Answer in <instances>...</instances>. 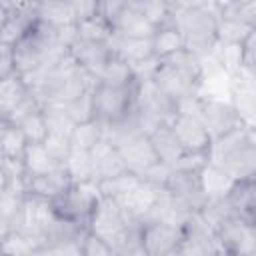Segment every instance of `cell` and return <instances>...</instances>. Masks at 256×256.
<instances>
[{
	"mask_svg": "<svg viewBox=\"0 0 256 256\" xmlns=\"http://www.w3.org/2000/svg\"><path fill=\"white\" fill-rule=\"evenodd\" d=\"M148 138H150V144H152V148L156 152L158 162H162V164L172 166L184 154L180 144H178V140H176V136L172 134V128H170L168 122H162L154 130H150Z\"/></svg>",
	"mask_w": 256,
	"mask_h": 256,
	"instance_id": "cell-21",
	"label": "cell"
},
{
	"mask_svg": "<svg viewBox=\"0 0 256 256\" xmlns=\"http://www.w3.org/2000/svg\"><path fill=\"white\" fill-rule=\"evenodd\" d=\"M72 184L70 176L66 174V170L60 166L58 170L44 174V176H34V178H26V192L24 194H32L38 196L42 200H54L58 194H62L68 186Z\"/></svg>",
	"mask_w": 256,
	"mask_h": 256,
	"instance_id": "cell-20",
	"label": "cell"
},
{
	"mask_svg": "<svg viewBox=\"0 0 256 256\" xmlns=\"http://www.w3.org/2000/svg\"><path fill=\"white\" fill-rule=\"evenodd\" d=\"M134 224H136V220L128 218L116 200L102 196L90 222H88V230L92 234L100 236L102 240H106L108 244H112L116 250L126 240V236Z\"/></svg>",
	"mask_w": 256,
	"mask_h": 256,
	"instance_id": "cell-6",
	"label": "cell"
},
{
	"mask_svg": "<svg viewBox=\"0 0 256 256\" xmlns=\"http://www.w3.org/2000/svg\"><path fill=\"white\" fill-rule=\"evenodd\" d=\"M28 142L18 126L8 124L0 132V160H22Z\"/></svg>",
	"mask_w": 256,
	"mask_h": 256,
	"instance_id": "cell-33",
	"label": "cell"
},
{
	"mask_svg": "<svg viewBox=\"0 0 256 256\" xmlns=\"http://www.w3.org/2000/svg\"><path fill=\"white\" fill-rule=\"evenodd\" d=\"M18 128L24 134V138H26L28 144H44V140L48 138V124H46V118H44L42 108L36 110L34 114H30L28 118H24L18 124Z\"/></svg>",
	"mask_w": 256,
	"mask_h": 256,
	"instance_id": "cell-37",
	"label": "cell"
},
{
	"mask_svg": "<svg viewBox=\"0 0 256 256\" xmlns=\"http://www.w3.org/2000/svg\"><path fill=\"white\" fill-rule=\"evenodd\" d=\"M140 182V176L132 174V172H122L110 180H104V182H98V190L104 198H110V200H120L122 196H126L136 184Z\"/></svg>",
	"mask_w": 256,
	"mask_h": 256,
	"instance_id": "cell-36",
	"label": "cell"
},
{
	"mask_svg": "<svg viewBox=\"0 0 256 256\" xmlns=\"http://www.w3.org/2000/svg\"><path fill=\"white\" fill-rule=\"evenodd\" d=\"M256 32V26H248L236 20L218 18L216 24V44L218 46H242L244 40Z\"/></svg>",
	"mask_w": 256,
	"mask_h": 256,
	"instance_id": "cell-28",
	"label": "cell"
},
{
	"mask_svg": "<svg viewBox=\"0 0 256 256\" xmlns=\"http://www.w3.org/2000/svg\"><path fill=\"white\" fill-rule=\"evenodd\" d=\"M180 240H182V226H174L158 220H140L138 244L146 256H172Z\"/></svg>",
	"mask_w": 256,
	"mask_h": 256,
	"instance_id": "cell-9",
	"label": "cell"
},
{
	"mask_svg": "<svg viewBox=\"0 0 256 256\" xmlns=\"http://www.w3.org/2000/svg\"><path fill=\"white\" fill-rule=\"evenodd\" d=\"M12 228H14V226H12V222H10V220L0 212V240H2V238H4Z\"/></svg>",
	"mask_w": 256,
	"mask_h": 256,
	"instance_id": "cell-45",
	"label": "cell"
},
{
	"mask_svg": "<svg viewBox=\"0 0 256 256\" xmlns=\"http://www.w3.org/2000/svg\"><path fill=\"white\" fill-rule=\"evenodd\" d=\"M36 18L48 22L54 28L74 24L70 2H36Z\"/></svg>",
	"mask_w": 256,
	"mask_h": 256,
	"instance_id": "cell-32",
	"label": "cell"
},
{
	"mask_svg": "<svg viewBox=\"0 0 256 256\" xmlns=\"http://www.w3.org/2000/svg\"><path fill=\"white\" fill-rule=\"evenodd\" d=\"M114 36H128V38H150L154 28L148 24V20L140 14V10L134 6V2H124L118 14L110 22Z\"/></svg>",
	"mask_w": 256,
	"mask_h": 256,
	"instance_id": "cell-17",
	"label": "cell"
},
{
	"mask_svg": "<svg viewBox=\"0 0 256 256\" xmlns=\"http://www.w3.org/2000/svg\"><path fill=\"white\" fill-rule=\"evenodd\" d=\"M22 166L26 172V178L34 176H44L60 168V164L48 154L44 144H28L24 156H22Z\"/></svg>",
	"mask_w": 256,
	"mask_h": 256,
	"instance_id": "cell-24",
	"label": "cell"
},
{
	"mask_svg": "<svg viewBox=\"0 0 256 256\" xmlns=\"http://www.w3.org/2000/svg\"><path fill=\"white\" fill-rule=\"evenodd\" d=\"M168 124L184 154H208L210 152L212 136L196 116L174 114Z\"/></svg>",
	"mask_w": 256,
	"mask_h": 256,
	"instance_id": "cell-11",
	"label": "cell"
},
{
	"mask_svg": "<svg viewBox=\"0 0 256 256\" xmlns=\"http://www.w3.org/2000/svg\"><path fill=\"white\" fill-rule=\"evenodd\" d=\"M30 94V90L26 88L24 80L20 74H14L10 78L0 80V112L6 116L8 112H12L26 96Z\"/></svg>",
	"mask_w": 256,
	"mask_h": 256,
	"instance_id": "cell-29",
	"label": "cell"
},
{
	"mask_svg": "<svg viewBox=\"0 0 256 256\" xmlns=\"http://www.w3.org/2000/svg\"><path fill=\"white\" fill-rule=\"evenodd\" d=\"M8 6V18L0 30V44L14 46L36 22V2L24 4V2H6Z\"/></svg>",
	"mask_w": 256,
	"mask_h": 256,
	"instance_id": "cell-13",
	"label": "cell"
},
{
	"mask_svg": "<svg viewBox=\"0 0 256 256\" xmlns=\"http://www.w3.org/2000/svg\"><path fill=\"white\" fill-rule=\"evenodd\" d=\"M164 194L168 196L172 206L184 216L198 214L208 202L198 172H186V170L172 168L166 180V186H164Z\"/></svg>",
	"mask_w": 256,
	"mask_h": 256,
	"instance_id": "cell-5",
	"label": "cell"
},
{
	"mask_svg": "<svg viewBox=\"0 0 256 256\" xmlns=\"http://www.w3.org/2000/svg\"><path fill=\"white\" fill-rule=\"evenodd\" d=\"M208 164H210L208 154H182L172 164V168L174 170H186V172H198L200 174Z\"/></svg>",
	"mask_w": 256,
	"mask_h": 256,
	"instance_id": "cell-43",
	"label": "cell"
},
{
	"mask_svg": "<svg viewBox=\"0 0 256 256\" xmlns=\"http://www.w3.org/2000/svg\"><path fill=\"white\" fill-rule=\"evenodd\" d=\"M134 6L140 10V14L148 20L152 28L172 20V6L170 2H160V0H144V2H134Z\"/></svg>",
	"mask_w": 256,
	"mask_h": 256,
	"instance_id": "cell-38",
	"label": "cell"
},
{
	"mask_svg": "<svg viewBox=\"0 0 256 256\" xmlns=\"http://www.w3.org/2000/svg\"><path fill=\"white\" fill-rule=\"evenodd\" d=\"M162 192H164L162 188H158V186H154V184H150V182H144V180L140 178V182H138L126 196H122V198L116 200V202L120 204V208L126 212L128 218L140 222V220L146 218V214H148V212L152 210V206L158 202V198L162 196Z\"/></svg>",
	"mask_w": 256,
	"mask_h": 256,
	"instance_id": "cell-15",
	"label": "cell"
},
{
	"mask_svg": "<svg viewBox=\"0 0 256 256\" xmlns=\"http://www.w3.org/2000/svg\"><path fill=\"white\" fill-rule=\"evenodd\" d=\"M8 186H10V182H8V176H6V172H4V168H2V164H0V198L6 194Z\"/></svg>",
	"mask_w": 256,
	"mask_h": 256,
	"instance_id": "cell-46",
	"label": "cell"
},
{
	"mask_svg": "<svg viewBox=\"0 0 256 256\" xmlns=\"http://www.w3.org/2000/svg\"><path fill=\"white\" fill-rule=\"evenodd\" d=\"M108 46H110L114 56L122 58L128 64L152 56V52H150V38H128V36H114L112 34Z\"/></svg>",
	"mask_w": 256,
	"mask_h": 256,
	"instance_id": "cell-23",
	"label": "cell"
},
{
	"mask_svg": "<svg viewBox=\"0 0 256 256\" xmlns=\"http://www.w3.org/2000/svg\"><path fill=\"white\" fill-rule=\"evenodd\" d=\"M114 146L118 148V154H120L126 170L136 174V176H142L154 164H158V158H156V152L150 144V138L144 132L124 136Z\"/></svg>",
	"mask_w": 256,
	"mask_h": 256,
	"instance_id": "cell-10",
	"label": "cell"
},
{
	"mask_svg": "<svg viewBox=\"0 0 256 256\" xmlns=\"http://www.w3.org/2000/svg\"><path fill=\"white\" fill-rule=\"evenodd\" d=\"M214 234L224 256H254L256 252V224L252 222L230 216L214 228Z\"/></svg>",
	"mask_w": 256,
	"mask_h": 256,
	"instance_id": "cell-8",
	"label": "cell"
},
{
	"mask_svg": "<svg viewBox=\"0 0 256 256\" xmlns=\"http://www.w3.org/2000/svg\"><path fill=\"white\" fill-rule=\"evenodd\" d=\"M90 158H92V172H94L96 184L126 172V166L118 154V148L114 144H110L108 140H100L90 150Z\"/></svg>",
	"mask_w": 256,
	"mask_h": 256,
	"instance_id": "cell-18",
	"label": "cell"
},
{
	"mask_svg": "<svg viewBox=\"0 0 256 256\" xmlns=\"http://www.w3.org/2000/svg\"><path fill=\"white\" fill-rule=\"evenodd\" d=\"M184 48H186L184 46V36L180 32V28L176 26L174 18L154 28V32L150 36V52L160 62L174 56L176 52H180Z\"/></svg>",
	"mask_w": 256,
	"mask_h": 256,
	"instance_id": "cell-19",
	"label": "cell"
},
{
	"mask_svg": "<svg viewBox=\"0 0 256 256\" xmlns=\"http://www.w3.org/2000/svg\"><path fill=\"white\" fill-rule=\"evenodd\" d=\"M136 86H106V84H94L92 88V108H94V120H98L102 126H112L124 120L136 106Z\"/></svg>",
	"mask_w": 256,
	"mask_h": 256,
	"instance_id": "cell-4",
	"label": "cell"
},
{
	"mask_svg": "<svg viewBox=\"0 0 256 256\" xmlns=\"http://www.w3.org/2000/svg\"><path fill=\"white\" fill-rule=\"evenodd\" d=\"M62 168L66 170V174L70 176L72 182H94L90 150L70 148L68 156L62 162Z\"/></svg>",
	"mask_w": 256,
	"mask_h": 256,
	"instance_id": "cell-26",
	"label": "cell"
},
{
	"mask_svg": "<svg viewBox=\"0 0 256 256\" xmlns=\"http://www.w3.org/2000/svg\"><path fill=\"white\" fill-rule=\"evenodd\" d=\"M158 68H160V60L154 58V56H148V58H142V60L130 64V70H132V76H134L136 84L152 82L156 72H158Z\"/></svg>",
	"mask_w": 256,
	"mask_h": 256,
	"instance_id": "cell-41",
	"label": "cell"
},
{
	"mask_svg": "<svg viewBox=\"0 0 256 256\" xmlns=\"http://www.w3.org/2000/svg\"><path fill=\"white\" fill-rule=\"evenodd\" d=\"M6 126H8V120H6V116H4L2 112H0V132H2V130H4Z\"/></svg>",
	"mask_w": 256,
	"mask_h": 256,
	"instance_id": "cell-49",
	"label": "cell"
},
{
	"mask_svg": "<svg viewBox=\"0 0 256 256\" xmlns=\"http://www.w3.org/2000/svg\"><path fill=\"white\" fill-rule=\"evenodd\" d=\"M96 84H106V86H118V88H126V86H136L130 64L124 62L118 56H110L108 62L104 64V68L98 72V76L94 78Z\"/></svg>",
	"mask_w": 256,
	"mask_h": 256,
	"instance_id": "cell-25",
	"label": "cell"
},
{
	"mask_svg": "<svg viewBox=\"0 0 256 256\" xmlns=\"http://www.w3.org/2000/svg\"><path fill=\"white\" fill-rule=\"evenodd\" d=\"M152 82L162 94H166L170 100H174L176 106H178L180 100L198 96L200 94V86H202V82L182 74L180 70L168 66L166 62H160V68H158V72H156Z\"/></svg>",
	"mask_w": 256,
	"mask_h": 256,
	"instance_id": "cell-12",
	"label": "cell"
},
{
	"mask_svg": "<svg viewBox=\"0 0 256 256\" xmlns=\"http://www.w3.org/2000/svg\"><path fill=\"white\" fill-rule=\"evenodd\" d=\"M14 74H18L16 62H14V50H12V46L0 44V80L10 78Z\"/></svg>",
	"mask_w": 256,
	"mask_h": 256,
	"instance_id": "cell-44",
	"label": "cell"
},
{
	"mask_svg": "<svg viewBox=\"0 0 256 256\" xmlns=\"http://www.w3.org/2000/svg\"><path fill=\"white\" fill-rule=\"evenodd\" d=\"M200 180H202V188H204V194L208 200H214V198H224L230 184L234 182L230 176H226L220 168L208 164L202 172H200Z\"/></svg>",
	"mask_w": 256,
	"mask_h": 256,
	"instance_id": "cell-34",
	"label": "cell"
},
{
	"mask_svg": "<svg viewBox=\"0 0 256 256\" xmlns=\"http://www.w3.org/2000/svg\"><path fill=\"white\" fill-rule=\"evenodd\" d=\"M42 246V240L26 230L12 228L0 240V256H32Z\"/></svg>",
	"mask_w": 256,
	"mask_h": 256,
	"instance_id": "cell-22",
	"label": "cell"
},
{
	"mask_svg": "<svg viewBox=\"0 0 256 256\" xmlns=\"http://www.w3.org/2000/svg\"><path fill=\"white\" fill-rule=\"evenodd\" d=\"M44 148L48 150V154L62 166L64 158L70 152V136H62V134H48V138L44 140Z\"/></svg>",
	"mask_w": 256,
	"mask_h": 256,
	"instance_id": "cell-42",
	"label": "cell"
},
{
	"mask_svg": "<svg viewBox=\"0 0 256 256\" xmlns=\"http://www.w3.org/2000/svg\"><path fill=\"white\" fill-rule=\"evenodd\" d=\"M68 54H70V58L74 60V64L80 70H84L88 76L96 78L98 72L108 62V58L112 56V50H110L108 44H102V42H82V40H76L68 48Z\"/></svg>",
	"mask_w": 256,
	"mask_h": 256,
	"instance_id": "cell-16",
	"label": "cell"
},
{
	"mask_svg": "<svg viewBox=\"0 0 256 256\" xmlns=\"http://www.w3.org/2000/svg\"><path fill=\"white\" fill-rule=\"evenodd\" d=\"M100 198L102 194L96 182H72L62 194L50 200V210L56 220L82 224L88 228Z\"/></svg>",
	"mask_w": 256,
	"mask_h": 256,
	"instance_id": "cell-3",
	"label": "cell"
},
{
	"mask_svg": "<svg viewBox=\"0 0 256 256\" xmlns=\"http://www.w3.org/2000/svg\"><path fill=\"white\" fill-rule=\"evenodd\" d=\"M6 18H8V6H6V2H0V30H2Z\"/></svg>",
	"mask_w": 256,
	"mask_h": 256,
	"instance_id": "cell-48",
	"label": "cell"
},
{
	"mask_svg": "<svg viewBox=\"0 0 256 256\" xmlns=\"http://www.w3.org/2000/svg\"><path fill=\"white\" fill-rule=\"evenodd\" d=\"M80 256H116V250L100 236L86 230V234L80 240Z\"/></svg>",
	"mask_w": 256,
	"mask_h": 256,
	"instance_id": "cell-40",
	"label": "cell"
},
{
	"mask_svg": "<svg viewBox=\"0 0 256 256\" xmlns=\"http://www.w3.org/2000/svg\"><path fill=\"white\" fill-rule=\"evenodd\" d=\"M32 256H58V252H56L54 248H50V246H44V244H42V246H40Z\"/></svg>",
	"mask_w": 256,
	"mask_h": 256,
	"instance_id": "cell-47",
	"label": "cell"
},
{
	"mask_svg": "<svg viewBox=\"0 0 256 256\" xmlns=\"http://www.w3.org/2000/svg\"><path fill=\"white\" fill-rule=\"evenodd\" d=\"M224 200L234 216L256 224V176L234 180Z\"/></svg>",
	"mask_w": 256,
	"mask_h": 256,
	"instance_id": "cell-14",
	"label": "cell"
},
{
	"mask_svg": "<svg viewBox=\"0 0 256 256\" xmlns=\"http://www.w3.org/2000/svg\"><path fill=\"white\" fill-rule=\"evenodd\" d=\"M66 114L70 116V120L74 124H82V122H88V120H94V108H92V90L82 94L80 98L72 100V102H66V104H60Z\"/></svg>",
	"mask_w": 256,
	"mask_h": 256,
	"instance_id": "cell-39",
	"label": "cell"
},
{
	"mask_svg": "<svg viewBox=\"0 0 256 256\" xmlns=\"http://www.w3.org/2000/svg\"><path fill=\"white\" fill-rule=\"evenodd\" d=\"M162 62H166L168 66L180 70L182 74H186V76H190V78H194V80H198V82L204 80V64H202V58L196 56L194 52L186 50V48L180 50V52H176L174 56L162 60Z\"/></svg>",
	"mask_w": 256,
	"mask_h": 256,
	"instance_id": "cell-35",
	"label": "cell"
},
{
	"mask_svg": "<svg viewBox=\"0 0 256 256\" xmlns=\"http://www.w3.org/2000/svg\"><path fill=\"white\" fill-rule=\"evenodd\" d=\"M216 4H218V18L256 26V0H232V2H216Z\"/></svg>",
	"mask_w": 256,
	"mask_h": 256,
	"instance_id": "cell-31",
	"label": "cell"
},
{
	"mask_svg": "<svg viewBox=\"0 0 256 256\" xmlns=\"http://www.w3.org/2000/svg\"><path fill=\"white\" fill-rule=\"evenodd\" d=\"M74 26H76V40H82V42L108 44L110 38H112L110 24L98 14L90 16V18H84V20H78V22H74Z\"/></svg>",
	"mask_w": 256,
	"mask_h": 256,
	"instance_id": "cell-27",
	"label": "cell"
},
{
	"mask_svg": "<svg viewBox=\"0 0 256 256\" xmlns=\"http://www.w3.org/2000/svg\"><path fill=\"white\" fill-rule=\"evenodd\" d=\"M194 116L210 132L212 140L218 138V136H224L226 132L236 130L240 126H248L230 100H222V98H214V96L198 94Z\"/></svg>",
	"mask_w": 256,
	"mask_h": 256,
	"instance_id": "cell-7",
	"label": "cell"
},
{
	"mask_svg": "<svg viewBox=\"0 0 256 256\" xmlns=\"http://www.w3.org/2000/svg\"><path fill=\"white\" fill-rule=\"evenodd\" d=\"M210 164L220 168L232 180L256 176V138L254 126H240L212 140L208 152Z\"/></svg>",
	"mask_w": 256,
	"mask_h": 256,
	"instance_id": "cell-1",
	"label": "cell"
},
{
	"mask_svg": "<svg viewBox=\"0 0 256 256\" xmlns=\"http://www.w3.org/2000/svg\"><path fill=\"white\" fill-rule=\"evenodd\" d=\"M100 140H104V126L98 120L74 124L70 132V146L78 150H92Z\"/></svg>",
	"mask_w": 256,
	"mask_h": 256,
	"instance_id": "cell-30",
	"label": "cell"
},
{
	"mask_svg": "<svg viewBox=\"0 0 256 256\" xmlns=\"http://www.w3.org/2000/svg\"><path fill=\"white\" fill-rule=\"evenodd\" d=\"M172 18L184 36L186 50L196 56L212 54L216 48V24H218V4L206 2H170Z\"/></svg>",
	"mask_w": 256,
	"mask_h": 256,
	"instance_id": "cell-2",
	"label": "cell"
}]
</instances>
